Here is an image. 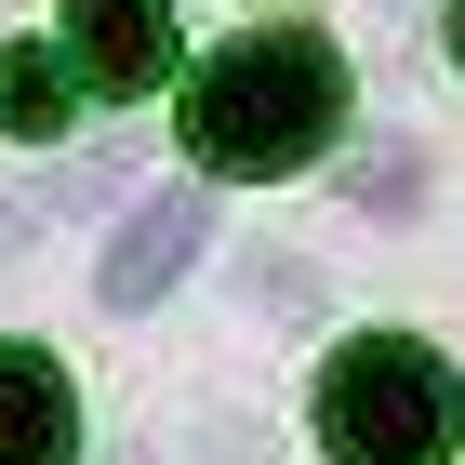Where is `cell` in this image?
I'll return each mask as SVG.
<instances>
[{
	"label": "cell",
	"mask_w": 465,
	"mask_h": 465,
	"mask_svg": "<svg viewBox=\"0 0 465 465\" xmlns=\"http://www.w3.org/2000/svg\"><path fill=\"white\" fill-rule=\"evenodd\" d=\"M346 134V54L306 27H252L186 80V146L200 173H306Z\"/></svg>",
	"instance_id": "cell-1"
},
{
	"label": "cell",
	"mask_w": 465,
	"mask_h": 465,
	"mask_svg": "<svg viewBox=\"0 0 465 465\" xmlns=\"http://www.w3.org/2000/svg\"><path fill=\"white\" fill-rule=\"evenodd\" d=\"M465 439V372L412 332H359L320 359V452L332 465H452Z\"/></svg>",
	"instance_id": "cell-2"
},
{
	"label": "cell",
	"mask_w": 465,
	"mask_h": 465,
	"mask_svg": "<svg viewBox=\"0 0 465 465\" xmlns=\"http://www.w3.org/2000/svg\"><path fill=\"white\" fill-rule=\"evenodd\" d=\"M200 240H213V186H160V200H134V213H120L94 292H107V306H160V292L200 266Z\"/></svg>",
	"instance_id": "cell-3"
},
{
	"label": "cell",
	"mask_w": 465,
	"mask_h": 465,
	"mask_svg": "<svg viewBox=\"0 0 465 465\" xmlns=\"http://www.w3.org/2000/svg\"><path fill=\"white\" fill-rule=\"evenodd\" d=\"M67 67L94 94H160L173 80V0H67Z\"/></svg>",
	"instance_id": "cell-4"
},
{
	"label": "cell",
	"mask_w": 465,
	"mask_h": 465,
	"mask_svg": "<svg viewBox=\"0 0 465 465\" xmlns=\"http://www.w3.org/2000/svg\"><path fill=\"white\" fill-rule=\"evenodd\" d=\"M0 465H80V399L54 346H0Z\"/></svg>",
	"instance_id": "cell-5"
},
{
	"label": "cell",
	"mask_w": 465,
	"mask_h": 465,
	"mask_svg": "<svg viewBox=\"0 0 465 465\" xmlns=\"http://www.w3.org/2000/svg\"><path fill=\"white\" fill-rule=\"evenodd\" d=\"M67 120H80V67L54 54V40H0V134L54 146Z\"/></svg>",
	"instance_id": "cell-6"
},
{
	"label": "cell",
	"mask_w": 465,
	"mask_h": 465,
	"mask_svg": "<svg viewBox=\"0 0 465 465\" xmlns=\"http://www.w3.org/2000/svg\"><path fill=\"white\" fill-rule=\"evenodd\" d=\"M452 54H465V0H452Z\"/></svg>",
	"instance_id": "cell-7"
}]
</instances>
